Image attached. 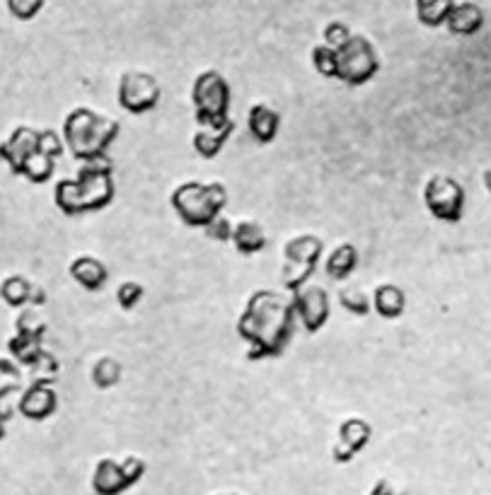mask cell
<instances>
[{
  "label": "cell",
  "instance_id": "obj_1",
  "mask_svg": "<svg viewBox=\"0 0 491 495\" xmlns=\"http://www.w3.org/2000/svg\"><path fill=\"white\" fill-rule=\"evenodd\" d=\"M296 309L290 295L260 287L238 316V336L247 344V360L279 358L296 334Z\"/></svg>",
  "mask_w": 491,
  "mask_h": 495
},
{
  "label": "cell",
  "instance_id": "obj_2",
  "mask_svg": "<svg viewBox=\"0 0 491 495\" xmlns=\"http://www.w3.org/2000/svg\"><path fill=\"white\" fill-rule=\"evenodd\" d=\"M114 167L112 162L80 165L73 180H58L54 187V203L64 216L100 213L114 201Z\"/></svg>",
  "mask_w": 491,
  "mask_h": 495
},
{
  "label": "cell",
  "instance_id": "obj_3",
  "mask_svg": "<svg viewBox=\"0 0 491 495\" xmlns=\"http://www.w3.org/2000/svg\"><path fill=\"white\" fill-rule=\"evenodd\" d=\"M122 133V123L94 112L90 107H75L64 119V145L73 158L90 165V162H107L109 148L116 143Z\"/></svg>",
  "mask_w": 491,
  "mask_h": 495
},
{
  "label": "cell",
  "instance_id": "obj_4",
  "mask_svg": "<svg viewBox=\"0 0 491 495\" xmlns=\"http://www.w3.org/2000/svg\"><path fill=\"white\" fill-rule=\"evenodd\" d=\"M170 206L187 228L203 230L218 216H223L228 206V189L223 181H182L170 194Z\"/></svg>",
  "mask_w": 491,
  "mask_h": 495
},
{
  "label": "cell",
  "instance_id": "obj_5",
  "mask_svg": "<svg viewBox=\"0 0 491 495\" xmlns=\"http://www.w3.org/2000/svg\"><path fill=\"white\" fill-rule=\"evenodd\" d=\"M232 90L231 82L218 71L199 73L191 82V107L199 129H225L231 126Z\"/></svg>",
  "mask_w": 491,
  "mask_h": 495
},
{
  "label": "cell",
  "instance_id": "obj_6",
  "mask_svg": "<svg viewBox=\"0 0 491 495\" xmlns=\"http://www.w3.org/2000/svg\"><path fill=\"white\" fill-rule=\"evenodd\" d=\"M281 254V283L293 295L300 287L308 286V280L315 276L319 261L325 258V242L318 235H312V232H303V235L290 238L283 245Z\"/></svg>",
  "mask_w": 491,
  "mask_h": 495
},
{
  "label": "cell",
  "instance_id": "obj_7",
  "mask_svg": "<svg viewBox=\"0 0 491 495\" xmlns=\"http://www.w3.org/2000/svg\"><path fill=\"white\" fill-rule=\"evenodd\" d=\"M145 474H148V464L136 454H129L123 460L102 457L94 464L90 486L94 495H123L136 483H141Z\"/></svg>",
  "mask_w": 491,
  "mask_h": 495
},
{
  "label": "cell",
  "instance_id": "obj_8",
  "mask_svg": "<svg viewBox=\"0 0 491 495\" xmlns=\"http://www.w3.org/2000/svg\"><path fill=\"white\" fill-rule=\"evenodd\" d=\"M424 206L431 213V218L441 223L456 225L465 218V206H467V194L465 187L448 174H431L421 191Z\"/></svg>",
  "mask_w": 491,
  "mask_h": 495
},
{
  "label": "cell",
  "instance_id": "obj_9",
  "mask_svg": "<svg viewBox=\"0 0 491 495\" xmlns=\"http://www.w3.org/2000/svg\"><path fill=\"white\" fill-rule=\"evenodd\" d=\"M380 73V58L376 46L363 34H354L347 46L339 49V78L349 87H361Z\"/></svg>",
  "mask_w": 491,
  "mask_h": 495
},
{
  "label": "cell",
  "instance_id": "obj_10",
  "mask_svg": "<svg viewBox=\"0 0 491 495\" xmlns=\"http://www.w3.org/2000/svg\"><path fill=\"white\" fill-rule=\"evenodd\" d=\"M160 97H162V87H160L158 78L152 73H122L119 85H116V100H119V107L123 112H129L133 116L151 114L152 109L160 104Z\"/></svg>",
  "mask_w": 491,
  "mask_h": 495
},
{
  "label": "cell",
  "instance_id": "obj_11",
  "mask_svg": "<svg viewBox=\"0 0 491 495\" xmlns=\"http://www.w3.org/2000/svg\"><path fill=\"white\" fill-rule=\"evenodd\" d=\"M293 309H296V319L305 326L308 334H318L327 326L329 316H332V300L322 286L300 287L298 293L290 295Z\"/></svg>",
  "mask_w": 491,
  "mask_h": 495
},
{
  "label": "cell",
  "instance_id": "obj_12",
  "mask_svg": "<svg viewBox=\"0 0 491 495\" xmlns=\"http://www.w3.org/2000/svg\"><path fill=\"white\" fill-rule=\"evenodd\" d=\"M373 425L361 416H349L339 423L337 442L332 445V460L337 464H351L370 445Z\"/></svg>",
  "mask_w": 491,
  "mask_h": 495
},
{
  "label": "cell",
  "instance_id": "obj_13",
  "mask_svg": "<svg viewBox=\"0 0 491 495\" xmlns=\"http://www.w3.org/2000/svg\"><path fill=\"white\" fill-rule=\"evenodd\" d=\"M39 150H42L39 131L32 129V126H17V129L0 143V160L7 162V167L13 170V174H20L25 162H27L29 158H34Z\"/></svg>",
  "mask_w": 491,
  "mask_h": 495
},
{
  "label": "cell",
  "instance_id": "obj_14",
  "mask_svg": "<svg viewBox=\"0 0 491 495\" xmlns=\"http://www.w3.org/2000/svg\"><path fill=\"white\" fill-rule=\"evenodd\" d=\"M58 409V394L56 389L51 387V382L36 380L32 382L25 392H22L20 402H17V411L20 416L27 421H46L56 413Z\"/></svg>",
  "mask_w": 491,
  "mask_h": 495
},
{
  "label": "cell",
  "instance_id": "obj_15",
  "mask_svg": "<svg viewBox=\"0 0 491 495\" xmlns=\"http://www.w3.org/2000/svg\"><path fill=\"white\" fill-rule=\"evenodd\" d=\"M68 273L87 293H100L109 283L107 264L102 258L90 257V254H80V257L73 258L71 266H68Z\"/></svg>",
  "mask_w": 491,
  "mask_h": 495
},
{
  "label": "cell",
  "instance_id": "obj_16",
  "mask_svg": "<svg viewBox=\"0 0 491 495\" xmlns=\"http://www.w3.org/2000/svg\"><path fill=\"white\" fill-rule=\"evenodd\" d=\"M247 131L254 138V143H274L279 131H281V114L267 102H257L247 112Z\"/></svg>",
  "mask_w": 491,
  "mask_h": 495
},
{
  "label": "cell",
  "instance_id": "obj_17",
  "mask_svg": "<svg viewBox=\"0 0 491 495\" xmlns=\"http://www.w3.org/2000/svg\"><path fill=\"white\" fill-rule=\"evenodd\" d=\"M267 230L264 225L257 223V220H240V223L232 225V239L231 245L235 247L238 254L242 257H254L260 251L267 249Z\"/></svg>",
  "mask_w": 491,
  "mask_h": 495
},
{
  "label": "cell",
  "instance_id": "obj_18",
  "mask_svg": "<svg viewBox=\"0 0 491 495\" xmlns=\"http://www.w3.org/2000/svg\"><path fill=\"white\" fill-rule=\"evenodd\" d=\"M370 297H373V312L380 319L392 322V319H399V316L405 315L407 295L398 283H380Z\"/></svg>",
  "mask_w": 491,
  "mask_h": 495
},
{
  "label": "cell",
  "instance_id": "obj_19",
  "mask_svg": "<svg viewBox=\"0 0 491 495\" xmlns=\"http://www.w3.org/2000/svg\"><path fill=\"white\" fill-rule=\"evenodd\" d=\"M358 261H361L358 249L351 242H341L334 249H329V254L325 257V273L337 283H344L354 276Z\"/></svg>",
  "mask_w": 491,
  "mask_h": 495
},
{
  "label": "cell",
  "instance_id": "obj_20",
  "mask_svg": "<svg viewBox=\"0 0 491 495\" xmlns=\"http://www.w3.org/2000/svg\"><path fill=\"white\" fill-rule=\"evenodd\" d=\"M450 34L456 36H472L485 27V13L475 3H456L448 22H446Z\"/></svg>",
  "mask_w": 491,
  "mask_h": 495
},
{
  "label": "cell",
  "instance_id": "obj_21",
  "mask_svg": "<svg viewBox=\"0 0 491 495\" xmlns=\"http://www.w3.org/2000/svg\"><path fill=\"white\" fill-rule=\"evenodd\" d=\"M232 131H235V121L231 126H225V129H199L191 136V148L203 160L218 158L221 150H223V145L228 143V138L232 136Z\"/></svg>",
  "mask_w": 491,
  "mask_h": 495
},
{
  "label": "cell",
  "instance_id": "obj_22",
  "mask_svg": "<svg viewBox=\"0 0 491 495\" xmlns=\"http://www.w3.org/2000/svg\"><path fill=\"white\" fill-rule=\"evenodd\" d=\"M123 377V365L114 355H100L90 367V382L94 389H114Z\"/></svg>",
  "mask_w": 491,
  "mask_h": 495
},
{
  "label": "cell",
  "instance_id": "obj_23",
  "mask_svg": "<svg viewBox=\"0 0 491 495\" xmlns=\"http://www.w3.org/2000/svg\"><path fill=\"white\" fill-rule=\"evenodd\" d=\"M453 7H456V0H417V20L424 27H443Z\"/></svg>",
  "mask_w": 491,
  "mask_h": 495
},
{
  "label": "cell",
  "instance_id": "obj_24",
  "mask_svg": "<svg viewBox=\"0 0 491 495\" xmlns=\"http://www.w3.org/2000/svg\"><path fill=\"white\" fill-rule=\"evenodd\" d=\"M34 287L25 276H7L3 283H0V297L10 305V307H27L32 305V295H34Z\"/></svg>",
  "mask_w": 491,
  "mask_h": 495
},
{
  "label": "cell",
  "instance_id": "obj_25",
  "mask_svg": "<svg viewBox=\"0 0 491 495\" xmlns=\"http://www.w3.org/2000/svg\"><path fill=\"white\" fill-rule=\"evenodd\" d=\"M337 300L349 315L354 316H368L373 312V297L358 286H344L337 295Z\"/></svg>",
  "mask_w": 491,
  "mask_h": 495
},
{
  "label": "cell",
  "instance_id": "obj_26",
  "mask_svg": "<svg viewBox=\"0 0 491 495\" xmlns=\"http://www.w3.org/2000/svg\"><path fill=\"white\" fill-rule=\"evenodd\" d=\"M312 65H315V71L327 80H337L339 78V51L329 49L327 44H318L315 49H312Z\"/></svg>",
  "mask_w": 491,
  "mask_h": 495
},
{
  "label": "cell",
  "instance_id": "obj_27",
  "mask_svg": "<svg viewBox=\"0 0 491 495\" xmlns=\"http://www.w3.org/2000/svg\"><path fill=\"white\" fill-rule=\"evenodd\" d=\"M10 353L20 360L22 365H36V360L44 355L42 348H39V338L22 336V334H17L10 341Z\"/></svg>",
  "mask_w": 491,
  "mask_h": 495
},
{
  "label": "cell",
  "instance_id": "obj_28",
  "mask_svg": "<svg viewBox=\"0 0 491 495\" xmlns=\"http://www.w3.org/2000/svg\"><path fill=\"white\" fill-rule=\"evenodd\" d=\"M145 297V287L143 283H138V280H123L116 287V305L123 309V312H131V309H136Z\"/></svg>",
  "mask_w": 491,
  "mask_h": 495
},
{
  "label": "cell",
  "instance_id": "obj_29",
  "mask_svg": "<svg viewBox=\"0 0 491 495\" xmlns=\"http://www.w3.org/2000/svg\"><path fill=\"white\" fill-rule=\"evenodd\" d=\"M322 36H325V42L322 44H327L329 49L339 51L341 46H347L349 39L354 36V32H351V29H349V24H344V22L334 20L327 24L325 32H322Z\"/></svg>",
  "mask_w": 491,
  "mask_h": 495
},
{
  "label": "cell",
  "instance_id": "obj_30",
  "mask_svg": "<svg viewBox=\"0 0 491 495\" xmlns=\"http://www.w3.org/2000/svg\"><path fill=\"white\" fill-rule=\"evenodd\" d=\"M5 3H7V10H10V15H13L15 20L29 22L42 13V7L46 0H5Z\"/></svg>",
  "mask_w": 491,
  "mask_h": 495
},
{
  "label": "cell",
  "instance_id": "obj_31",
  "mask_svg": "<svg viewBox=\"0 0 491 495\" xmlns=\"http://www.w3.org/2000/svg\"><path fill=\"white\" fill-rule=\"evenodd\" d=\"M232 225L235 223H231V220H228L225 216H218L216 220L209 225V228H203V232H206V238L209 239H213V242H221V245H223V242H231L232 239Z\"/></svg>",
  "mask_w": 491,
  "mask_h": 495
},
{
  "label": "cell",
  "instance_id": "obj_32",
  "mask_svg": "<svg viewBox=\"0 0 491 495\" xmlns=\"http://www.w3.org/2000/svg\"><path fill=\"white\" fill-rule=\"evenodd\" d=\"M368 495H407L405 490H399L398 486L392 481H388V479H378L376 483H373V489L368 490Z\"/></svg>",
  "mask_w": 491,
  "mask_h": 495
},
{
  "label": "cell",
  "instance_id": "obj_33",
  "mask_svg": "<svg viewBox=\"0 0 491 495\" xmlns=\"http://www.w3.org/2000/svg\"><path fill=\"white\" fill-rule=\"evenodd\" d=\"M482 181H485V189L491 194V170H486L485 177H482Z\"/></svg>",
  "mask_w": 491,
  "mask_h": 495
},
{
  "label": "cell",
  "instance_id": "obj_34",
  "mask_svg": "<svg viewBox=\"0 0 491 495\" xmlns=\"http://www.w3.org/2000/svg\"><path fill=\"white\" fill-rule=\"evenodd\" d=\"M5 438V413L0 411V440Z\"/></svg>",
  "mask_w": 491,
  "mask_h": 495
},
{
  "label": "cell",
  "instance_id": "obj_35",
  "mask_svg": "<svg viewBox=\"0 0 491 495\" xmlns=\"http://www.w3.org/2000/svg\"><path fill=\"white\" fill-rule=\"evenodd\" d=\"M216 495H245V493H235V490H228V493H216Z\"/></svg>",
  "mask_w": 491,
  "mask_h": 495
}]
</instances>
